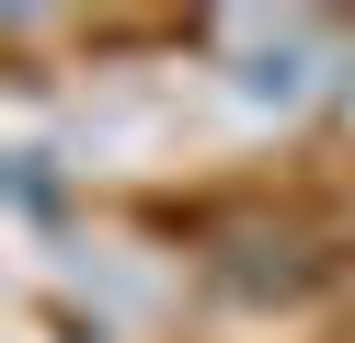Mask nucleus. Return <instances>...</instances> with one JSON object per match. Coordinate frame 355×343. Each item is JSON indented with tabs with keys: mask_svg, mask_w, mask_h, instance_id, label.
<instances>
[{
	"mask_svg": "<svg viewBox=\"0 0 355 343\" xmlns=\"http://www.w3.org/2000/svg\"><path fill=\"white\" fill-rule=\"evenodd\" d=\"M12 206H24V218H46V206H58V183H46V160H24V172H12Z\"/></svg>",
	"mask_w": 355,
	"mask_h": 343,
	"instance_id": "obj_1",
	"label": "nucleus"
}]
</instances>
